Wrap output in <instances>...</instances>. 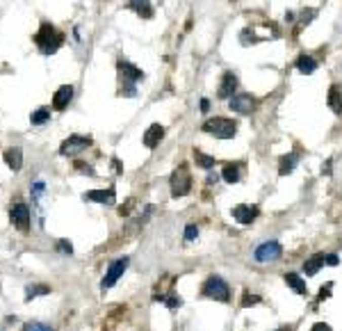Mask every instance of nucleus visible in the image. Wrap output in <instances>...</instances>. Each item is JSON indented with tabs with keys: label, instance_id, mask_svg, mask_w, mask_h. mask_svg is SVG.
Wrapping results in <instances>:
<instances>
[{
	"label": "nucleus",
	"instance_id": "f257e3e1",
	"mask_svg": "<svg viewBox=\"0 0 342 331\" xmlns=\"http://www.w3.org/2000/svg\"><path fill=\"white\" fill-rule=\"evenodd\" d=\"M32 39H34V44L39 46V51L44 53V55H53V53L62 46L64 34L57 32V30H55L50 23H41L39 32H36Z\"/></svg>",
	"mask_w": 342,
	"mask_h": 331
},
{
	"label": "nucleus",
	"instance_id": "f03ea898",
	"mask_svg": "<svg viewBox=\"0 0 342 331\" xmlns=\"http://www.w3.org/2000/svg\"><path fill=\"white\" fill-rule=\"evenodd\" d=\"M201 130L214 135V137H219V139H233L237 135V124L233 119H226V117H212V119L203 121Z\"/></svg>",
	"mask_w": 342,
	"mask_h": 331
},
{
	"label": "nucleus",
	"instance_id": "7ed1b4c3",
	"mask_svg": "<svg viewBox=\"0 0 342 331\" xmlns=\"http://www.w3.org/2000/svg\"><path fill=\"white\" fill-rule=\"evenodd\" d=\"M201 295L208 299H217V302H231V285L221 279L219 274H210L201 285Z\"/></svg>",
	"mask_w": 342,
	"mask_h": 331
},
{
	"label": "nucleus",
	"instance_id": "20e7f679",
	"mask_svg": "<svg viewBox=\"0 0 342 331\" xmlns=\"http://www.w3.org/2000/svg\"><path fill=\"white\" fill-rule=\"evenodd\" d=\"M169 185H171V197L180 199L187 197L192 192V174L187 165H178L176 169L171 171V178H169Z\"/></svg>",
	"mask_w": 342,
	"mask_h": 331
},
{
	"label": "nucleus",
	"instance_id": "39448f33",
	"mask_svg": "<svg viewBox=\"0 0 342 331\" xmlns=\"http://www.w3.org/2000/svg\"><path fill=\"white\" fill-rule=\"evenodd\" d=\"M9 222H12L21 233H27V231H30V208H27L25 201H21V199L14 201L12 210H9Z\"/></svg>",
	"mask_w": 342,
	"mask_h": 331
},
{
	"label": "nucleus",
	"instance_id": "423d86ee",
	"mask_svg": "<svg viewBox=\"0 0 342 331\" xmlns=\"http://www.w3.org/2000/svg\"><path fill=\"white\" fill-rule=\"evenodd\" d=\"M128 265H130V258H126V256H123V258H117L114 263H109L107 272H105L103 281H100V288H103V290L112 288V285L123 276V272L128 270Z\"/></svg>",
	"mask_w": 342,
	"mask_h": 331
},
{
	"label": "nucleus",
	"instance_id": "0eeeda50",
	"mask_svg": "<svg viewBox=\"0 0 342 331\" xmlns=\"http://www.w3.org/2000/svg\"><path fill=\"white\" fill-rule=\"evenodd\" d=\"M281 253H283L281 242H276V240H267V242H262L253 251V258H255V263H274V261L281 258Z\"/></svg>",
	"mask_w": 342,
	"mask_h": 331
},
{
	"label": "nucleus",
	"instance_id": "6e6552de",
	"mask_svg": "<svg viewBox=\"0 0 342 331\" xmlns=\"http://www.w3.org/2000/svg\"><path fill=\"white\" fill-rule=\"evenodd\" d=\"M91 146V137H85V135H71L62 142L59 146V156H75V153L85 151V149Z\"/></svg>",
	"mask_w": 342,
	"mask_h": 331
},
{
	"label": "nucleus",
	"instance_id": "1a4fd4ad",
	"mask_svg": "<svg viewBox=\"0 0 342 331\" xmlns=\"http://www.w3.org/2000/svg\"><path fill=\"white\" fill-rule=\"evenodd\" d=\"M228 105H231V110L237 112V115H251V112L255 110V105H258V101H255L251 94H235V96L228 101Z\"/></svg>",
	"mask_w": 342,
	"mask_h": 331
},
{
	"label": "nucleus",
	"instance_id": "9d476101",
	"mask_svg": "<svg viewBox=\"0 0 342 331\" xmlns=\"http://www.w3.org/2000/svg\"><path fill=\"white\" fill-rule=\"evenodd\" d=\"M117 71H119V78H121V83H139V80H144V71L137 69L135 64H130L128 60H119L117 62Z\"/></svg>",
	"mask_w": 342,
	"mask_h": 331
},
{
	"label": "nucleus",
	"instance_id": "9b49d317",
	"mask_svg": "<svg viewBox=\"0 0 342 331\" xmlns=\"http://www.w3.org/2000/svg\"><path fill=\"white\" fill-rule=\"evenodd\" d=\"M85 201H94V203H103V206H114L117 203V192L109 185L107 190H89V192L82 194Z\"/></svg>",
	"mask_w": 342,
	"mask_h": 331
},
{
	"label": "nucleus",
	"instance_id": "f8f14e48",
	"mask_svg": "<svg viewBox=\"0 0 342 331\" xmlns=\"http://www.w3.org/2000/svg\"><path fill=\"white\" fill-rule=\"evenodd\" d=\"M233 219L240 222V224H253L255 217L260 215V210L255 206H251V203H240V206H235L231 210Z\"/></svg>",
	"mask_w": 342,
	"mask_h": 331
},
{
	"label": "nucleus",
	"instance_id": "ddd939ff",
	"mask_svg": "<svg viewBox=\"0 0 342 331\" xmlns=\"http://www.w3.org/2000/svg\"><path fill=\"white\" fill-rule=\"evenodd\" d=\"M237 85H240L237 76L233 73V71H226V73L221 76V83H219L217 96H219V98H228V101H231L233 94H235V89H237Z\"/></svg>",
	"mask_w": 342,
	"mask_h": 331
},
{
	"label": "nucleus",
	"instance_id": "4468645a",
	"mask_svg": "<svg viewBox=\"0 0 342 331\" xmlns=\"http://www.w3.org/2000/svg\"><path fill=\"white\" fill-rule=\"evenodd\" d=\"M71 98H73V87L71 85H62L53 96V110H66Z\"/></svg>",
	"mask_w": 342,
	"mask_h": 331
},
{
	"label": "nucleus",
	"instance_id": "2eb2a0df",
	"mask_svg": "<svg viewBox=\"0 0 342 331\" xmlns=\"http://www.w3.org/2000/svg\"><path fill=\"white\" fill-rule=\"evenodd\" d=\"M162 137H164V126L153 124V126H148V130L144 133L141 142H144V146H146V149H155L160 142H162Z\"/></svg>",
	"mask_w": 342,
	"mask_h": 331
},
{
	"label": "nucleus",
	"instance_id": "dca6fc26",
	"mask_svg": "<svg viewBox=\"0 0 342 331\" xmlns=\"http://www.w3.org/2000/svg\"><path fill=\"white\" fill-rule=\"evenodd\" d=\"M3 158H5V162H7V167H9L12 171H18V169L23 167V149H21V146H9V149H5Z\"/></svg>",
	"mask_w": 342,
	"mask_h": 331
},
{
	"label": "nucleus",
	"instance_id": "f3484780",
	"mask_svg": "<svg viewBox=\"0 0 342 331\" xmlns=\"http://www.w3.org/2000/svg\"><path fill=\"white\" fill-rule=\"evenodd\" d=\"M240 167H242L240 162H226V165H223V169H221V178L226 180V183H231V185L240 183V178H242Z\"/></svg>",
	"mask_w": 342,
	"mask_h": 331
},
{
	"label": "nucleus",
	"instance_id": "a211bd4d",
	"mask_svg": "<svg viewBox=\"0 0 342 331\" xmlns=\"http://www.w3.org/2000/svg\"><path fill=\"white\" fill-rule=\"evenodd\" d=\"M283 279H285V283L290 285L296 295H301V297H306V295H308V285H306V281L301 279L299 274H294V272H287Z\"/></svg>",
	"mask_w": 342,
	"mask_h": 331
},
{
	"label": "nucleus",
	"instance_id": "6ab92c4d",
	"mask_svg": "<svg viewBox=\"0 0 342 331\" xmlns=\"http://www.w3.org/2000/svg\"><path fill=\"white\" fill-rule=\"evenodd\" d=\"M328 107H331L335 115L342 117V89H340V85H331V89H328Z\"/></svg>",
	"mask_w": 342,
	"mask_h": 331
},
{
	"label": "nucleus",
	"instance_id": "aec40b11",
	"mask_svg": "<svg viewBox=\"0 0 342 331\" xmlns=\"http://www.w3.org/2000/svg\"><path fill=\"white\" fill-rule=\"evenodd\" d=\"M296 162H299V153H296V151H292V153H287V156H283L281 162H278V174H281V176L292 174V169L296 167Z\"/></svg>",
	"mask_w": 342,
	"mask_h": 331
},
{
	"label": "nucleus",
	"instance_id": "412c9836",
	"mask_svg": "<svg viewBox=\"0 0 342 331\" xmlns=\"http://www.w3.org/2000/svg\"><path fill=\"white\" fill-rule=\"evenodd\" d=\"M296 71H301L303 76H310V73H315L317 71V62H315V57L313 55H299L296 57Z\"/></svg>",
	"mask_w": 342,
	"mask_h": 331
},
{
	"label": "nucleus",
	"instance_id": "4be33fe9",
	"mask_svg": "<svg viewBox=\"0 0 342 331\" xmlns=\"http://www.w3.org/2000/svg\"><path fill=\"white\" fill-rule=\"evenodd\" d=\"M322 265H326V263H324V253H315V256L306 258V263H303V274H306V276H315Z\"/></svg>",
	"mask_w": 342,
	"mask_h": 331
},
{
	"label": "nucleus",
	"instance_id": "5701e85b",
	"mask_svg": "<svg viewBox=\"0 0 342 331\" xmlns=\"http://www.w3.org/2000/svg\"><path fill=\"white\" fill-rule=\"evenodd\" d=\"M130 10L137 16H141V19H150L153 16V7H150L148 0H130Z\"/></svg>",
	"mask_w": 342,
	"mask_h": 331
},
{
	"label": "nucleus",
	"instance_id": "b1692460",
	"mask_svg": "<svg viewBox=\"0 0 342 331\" xmlns=\"http://www.w3.org/2000/svg\"><path fill=\"white\" fill-rule=\"evenodd\" d=\"M44 295H50V285L46 283H32L25 288V302H32L36 297H44Z\"/></svg>",
	"mask_w": 342,
	"mask_h": 331
},
{
	"label": "nucleus",
	"instance_id": "393cba45",
	"mask_svg": "<svg viewBox=\"0 0 342 331\" xmlns=\"http://www.w3.org/2000/svg\"><path fill=\"white\" fill-rule=\"evenodd\" d=\"M194 160H196V167H201V169L205 171H212L214 167V156H208V153H203L201 149H194Z\"/></svg>",
	"mask_w": 342,
	"mask_h": 331
},
{
	"label": "nucleus",
	"instance_id": "a878e982",
	"mask_svg": "<svg viewBox=\"0 0 342 331\" xmlns=\"http://www.w3.org/2000/svg\"><path fill=\"white\" fill-rule=\"evenodd\" d=\"M48 119H50V107H39V110H34L32 112V117H30L32 126H41V124H46Z\"/></svg>",
	"mask_w": 342,
	"mask_h": 331
},
{
	"label": "nucleus",
	"instance_id": "bb28decb",
	"mask_svg": "<svg viewBox=\"0 0 342 331\" xmlns=\"http://www.w3.org/2000/svg\"><path fill=\"white\" fill-rule=\"evenodd\" d=\"M255 304H260V297H258V295H253L251 290H244L240 306H242V308H249V306H255Z\"/></svg>",
	"mask_w": 342,
	"mask_h": 331
},
{
	"label": "nucleus",
	"instance_id": "cd10ccee",
	"mask_svg": "<svg viewBox=\"0 0 342 331\" xmlns=\"http://www.w3.org/2000/svg\"><path fill=\"white\" fill-rule=\"evenodd\" d=\"M23 331H55L50 324H46V322H25V326H23Z\"/></svg>",
	"mask_w": 342,
	"mask_h": 331
},
{
	"label": "nucleus",
	"instance_id": "c85d7f7f",
	"mask_svg": "<svg viewBox=\"0 0 342 331\" xmlns=\"http://www.w3.org/2000/svg\"><path fill=\"white\" fill-rule=\"evenodd\" d=\"M119 96H126V98H135L137 96V87L132 83H123L119 87Z\"/></svg>",
	"mask_w": 342,
	"mask_h": 331
},
{
	"label": "nucleus",
	"instance_id": "c756f323",
	"mask_svg": "<svg viewBox=\"0 0 342 331\" xmlns=\"http://www.w3.org/2000/svg\"><path fill=\"white\" fill-rule=\"evenodd\" d=\"M164 306H167V308H178V306H180V304H182V299L180 297H178V295L176 292H169L167 295V297H164Z\"/></svg>",
	"mask_w": 342,
	"mask_h": 331
},
{
	"label": "nucleus",
	"instance_id": "7c9ffc66",
	"mask_svg": "<svg viewBox=\"0 0 342 331\" xmlns=\"http://www.w3.org/2000/svg\"><path fill=\"white\" fill-rule=\"evenodd\" d=\"M196 238H199V226H196V224H187L185 226V240H187V242H194Z\"/></svg>",
	"mask_w": 342,
	"mask_h": 331
},
{
	"label": "nucleus",
	"instance_id": "2f4dec72",
	"mask_svg": "<svg viewBox=\"0 0 342 331\" xmlns=\"http://www.w3.org/2000/svg\"><path fill=\"white\" fill-rule=\"evenodd\" d=\"M331 290H333V283H331V281H328L326 285H322V288H319V295H317L319 302H324V299L331 297Z\"/></svg>",
	"mask_w": 342,
	"mask_h": 331
},
{
	"label": "nucleus",
	"instance_id": "473e14b6",
	"mask_svg": "<svg viewBox=\"0 0 342 331\" xmlns=\"http://www.w3.org/2000/svg\"><path fill=\"white\" fill-rule=\"evenodd\" d=\"M75 171L87 174V176H96V171L91 169V165H87V162H75Z\"/></svg>",
	"mask_w": 342,
	"mask_h": 331
},
{
	"label": "nucleus",
	"instance_id": "72a5a7b5",
	"mask_svg": "<svg viewBox=\"0 0 342 331\" xmlns=\"http://www.w3.org/2000/svg\"><path fill=\"white\" fill-rule=\"evenodd\" d=\"M315 16H317V10H303V12H301V23L308 25Z\"/></svg>",
	"mask_w": 342,
	"mask_h": 331
},
{
	"label": "nucleus",
	"instance_id": "f704fd0d",
	"mask_svg": "<svg viewBox=\"0 0 342 331\" xmlns=\"http://www.w3.org/2000/svg\"><path fill=\"white\" fill-rule=\"evenodd\" d=\"M44 192H46V185L41 183V180H36V183L32 185V199H39Z\"/></svg>",
	"mask_w": 342,
	"mask_h": 331
},
{
	"label": "nucleus",
	"instance_id": "c9c22d12",
	"mask_svg": "<svg viewBox=\"0 0 342 331\" xmlns=\"http://www.w3.org/2000/svg\"><path fill=\"white\" fill-rule=\"evenodd\" d=\"M57 251H62V253H73V244L68 242V240H59V242H57Z\"/></svg>",
	"mask_w": 342,
	"mask_h": 331
},
{
	"label": "nucleus",
	"instance_id": "e433bc0d",
	"mask_svg": "<svg viewBox=\"0 0 342 331\" xmlns=\"http://www.w3.org/2000/svg\"><path fill=\"white\" fill-rule=\"evenodd\" d=\"M132 208H135V201H132V199H128V201H126V206H121V208H119V215H121V217L130 215V210H132Z\"/></svg>",
	"mask_w": 342,
	"mask_h": 331
},
{
	"label": "nucleus",
	"instance_id": "4c0bfd02",
	"mask_svg": "<svg viewBox=\"0 0 342 331\" xmlns=\"http://www.w3.org/2000/svg\"><path fill=\"white\" fill-rule=\"evenodd\" d=\"M324 263H326V265H337L340 258H337V253H324Z\"/></svg>",
	"mask_w": 342,
	"mask_h": 331
},
{
	"label": "nucleus",
	"instance_id": "58836bf2",
	"mask_svg": "<svg viewBox=\"0 0 342 331\" xmlns=\"http://www.w3.org/2000/svg\"><path fill=\"white\" fill-rule=\"evenodd\" d=\"M310 331H333V329L326 324V322H317V324H313V329Z\"/></svg>",
	"mask_w": 342,
	"mask_h": 331
},
{
	"label": "nucleus",
	"instance_id": "ea45409f",
	"mask_svg": "<svg viewBox=\"0 0 342 331\" xmlns=\"http://www.w3.org/2000/svg\"><path fill=\"white\" fill-rule=\"evenodd\" d=\"M331 165H333V160L328 158V160L322 165V174H331Z\"/></svg>",
	"mask_w": 342,
	"mask_h": 331
},
{
	"label": "nucleus",
	"instance_id": "a19ab883",
	"mask_svg": "<svg viewBox=\"0 0 342 331\" xmlns=\"http://www.w3.org/2000/svg\"><path fill=\"white\" fill-rule=\"evenodd\" d=\"M210 110V101L208 98H201V112H208Z\"/></svg>",
	"mask_w": 342,
	"mask_h": 331
},
{
	"label": "nucleus",
	"instance_id": "79ce46f5",
	"mask_svg": "<svg viewBox=\"0 0 342 331\" xmlns=\"http://www.w3.org/2000/svg\"><path fill=\"white\" fill-rule=\"evenodd\" d=\"M112 165H114V171H117V174H121V171H123L121 162H119V160H117V158H112Z\"/></svg>",
	"mask_w": 342,
	"mask_h": 331
},
{
	"label": "nucleus",
	"instance_id": "37998d69",
	"mask_svg": "<svg viewBox=\"0 0 342 331\" xmlns=\"http://www.w3.org/2000/svg\"><path fill=\"white\" fill-rule=\"evenodd\" d=\"M217 180H219V176H217V174H210V176H208V185H214Z\"/></svg>",
	"mask_w": 342,
	"mask_h": 331
},
{
	"label": "nucleus",
	"instance_id": "c03bdc74",
	"mask_svg": "<svg viewBox=\"0 0 342 331\" xmlns=\"http://www.w3.org/2000/svg\"><path fill=\"white\" fill-rule=\"evenodd\" d=\"M292 19H294V14H292V12H287V14H285V21H287V23H292Z\"/></svg>",
	"mask_w": 342,
	"mask_h": 331
},
{
	"label": "nucleus",
	"instance_id": "a18cd8bd",
	"mask_svg": "<svg viewBox=\"0 0 342 331\" xmlns=\"http://www.w3.org/2000/svg\"><path fill=\"white\" fill-rule=\"evenodd\" d=\"M276 331H290V329H276Z\"/></svg>",
	"mask_w": 342,
	"mask_h": 331
}]
</instances>
